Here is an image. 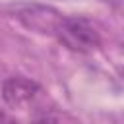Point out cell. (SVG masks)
I'll return each mask as SVG.
<instances>
[{
  "mask_svg": "<svg viewBox=\"0 0 124 124\" xmlns=\"http://www.w3.org/2000/svg\"><path fill=\"white\" fill-rule=\"evenodd\" d=\"M0 124H19L14 116H10V114H6V112H0Z\"/></svg>",
  "mask_w": 124,
  "mask_h": 124,
  "instance_id": "277c9868",
  "label": "cell"
},
{
  "mask_svg": "<svg viewBox=\"0 0 124 124\" xmlns=\"http://www.w3.org/2000/svg\"><path fill=\"white\" fill-rule=\"evenodd\" d=\"M37 93H39V85L31 79H25V78H10L2 85L4 101L10 107H16V108L27 107L35 99Z\"/></svg>",
  "mask_w": 124,
  "mask_h": 124,
  "instance_id": "7a4b0ae2",
  "label": "cell"
},
{
  "mask_svg": "<svg viewBox=\"0 0 124 124\" xmlns=\"http://www.w3.org/2000/svg\"><path fill=\"white\" fill-rule=\"evenodd\" d=\"M56 35L60 43L74 52H91L99 46V33L85 17H62Z\"/></svg>",
  "mask_w": 124,
  "mask_h": 124,
  "instance_id": "6da1fadb",
  "label": "cell"
},
{
  "mask_svg": "<svg viewBox=\"0 0 124 124\" xmlns=\"http://www.w3.org/2000/svg\"><path fill=\"white\" fill-rule=\"evenodd\" d=\"M33 124H58V118L52 112H43L33 120Z\"/></svg>",
  "mask_w": 124,
  "mask_h": 124,
  "instance_id": "3957f363",
  "label": "cell"
}]
</instances>
